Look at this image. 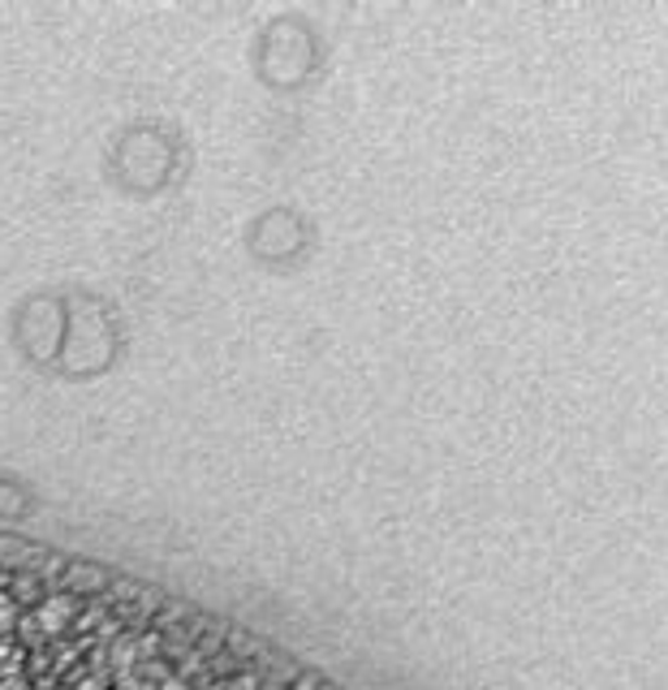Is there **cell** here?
Instances as JSON below:
<instances>
[{
	"label": "cell",
	"instance_id": "7a4b0ae2",
	"mask_svg": "<svg viewBox=\"0 0 668 690\" xmlns=\"http://www.w3.org/2000/svg\"><path fill=\"white\" fill-rule=\"evenodd\" d=\"M208 690H228V687H208Z\"/></svg>",
	"mask_w": 668,
	"mask_h": 690
},
{
	"label": "cell",
	"instance_id": "6da1fadb",
	"mask_svg": "<svg viewBox=\"0 0 668 690\" xmlns=\"http://www.w3.org/2000/svg\"><path fill=\"white\" fill-rule=\"evenodd\" d=\"M13 630V600L9 595H0V639Z\"/></svg>",
	"mask_w": 668,
	"mask_h": 690
}]
</instances>
